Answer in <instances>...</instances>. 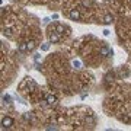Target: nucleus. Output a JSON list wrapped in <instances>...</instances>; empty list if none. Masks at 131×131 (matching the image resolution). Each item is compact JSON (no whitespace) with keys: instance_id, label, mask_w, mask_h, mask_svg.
<instances>
[{"instance_id":"9b49d317","label":"nucleus","mask_w":131,"mask_h":131,"mask_svg":"<svg viewBox=\"0 0 131 131\" xmlns=\"http://www.w3.org/2000/svg\"><path fill=\"white\" fill-rule=\"evenodd\" d=\"M24 119H26V121H31V119H32V115H31V114H25L24 115Z\"/></svg>"},{"instance_id":"9d476101","label":"nucleus","mask_w":131,"mask_h":131,"mask_svg":"<svg viewBox=\"0 0 131 131\" xmlns=\"http://www.w3.org/2000/svg\"><path fill=\"white\" fill-rule=\"evenodd\" d=\"M2 99H3L6 103H10V96H9V95H3V96H2Z\"/></svg>"},{"instance_id":"7ed1b4c3","label":"nucleus","mask_w":131,"mask_h":131,"mask_svg":"<svg viewBox=\"0 0 131 131\" xmlns=\"http://www.w3.org/2000/svg\"><path fill=\"white\" fill-rule=\"evenodd\" d=\"M47 103H48V106H54L57 103V98L54 96V95H48L47 96Z\"/></svg>"},{"instance_id":"dca6fc26","label":"nucleus","mask_w":131,"mask_h":131,"mask_svg":"<svg viewBox=\"0 0 131 131\" xmlns=\"http://www.w3.org/2000/svg\"><path fill=\"white\" fill-rule=\"evenodd\" d=\"M103 35H105V37H108V35H109V31H108V29H105V31H103Z\"/></svg>"},{"instance_id":"f257e3e1","label":"nucleus","mask_w":131,"mask_h":131,"mask_svg":"<svg viewBox=\"0 0 131 131\" xmlns=\"http://www.w3.org/2000/svg\"><path fill=\"white\" fill-rule=\"evenodd\" d=\"M99 52H101V56H103V57H109V56H112V48H109L108 45H102L101 50H99Z\"/></svg>"},{"instance_id":"f03ea898","label":"nucleus","mask_w":131,"mask_h":131,"mask_svg":"<svg viewBox=\"0 0 131 131\" xmlns=\"http://www.w3.org/2000/svg\"><path fill=\"white\" fill-rule=\"evenodd\" d=\"M2 125H3V128H9V127L13 125V119L10 117H5L2 119Z\"/></svg>"},{"instance_id":"4468645a","label":"nucleus","mask_w":131,"mask_h":131,"mask_svg":"<svg viewBox=\"0 0 131 131\" xmlns=\"http://www.w3.org/2000/svg\"><path fill=\"white\" fill-rule=\"evenodd\" d=\"M73 66H74L76 69H80V61H77V60H74V61H73Z\"/></svg>"},{"instance_id":"f8f14e48","label":"nucleus","mask_w":131,"mask_h":131,"mask_svg":"<svg viewBox=\"0 0 131 131\" xmlns=\"http://www.w3.org/2000/svg\"><path fill=\"white\" fill-rule=\"evenodd\" d=\"M41 50L42 51H48V50H50V44H44V45L41 47Z\"/></svg>"},{"instance_id":"39448f33","label":"nucleus","mask_w":131,"mask_h":131,"mask_svg":"<svg viewBox=\"0 0 131 131\" xmlns=\"http://www.w3.org/2000/svg\"><path fill=\"white\" fill-rule=\"evenodd\" d=\"M69 16H70L71 20H79V19H80V13H79V10H76V9L71 10Z\"/></svg>"},{"instance_id":"6e6552de","label":"nucleus","mask_w":131,"mask_h":131,"mask_svg":"<svg viewBox=\"0 0 131 131\" xmlns=\"http://www.w3.org/2000/svg\"><path fill=\"white\" fill-rule=\"evenodd\" d=\"M26 45H28V51H32L34 48H35V42H34V41H28V42H26Z\"/></svg>"},{"instance_id":"1a4fd4ad","label":"nucleus","mask_w":131,"mask_h":131,"mask_svg":"<svg viewBox=\"0 0 131 131\" xmlns=\"http://www.w3.org/2000/svg\"><path fill=\"white\" fill-rule=\"evenodd\" d=\"M112 20H114L112 16H111V15H106V16H105V20H103V22H105V24H112Z\"/></svg>"},{"instance_id":"2eb2a0df","label":"nucleus","mask_w":131,"mask_h":131,"mask_svg":"<svg viewBox=\"0 0 131 131\" xmlns=\"http://www.w3.org/2000/svg\"><path fill=\"white\" fill-rule=\"evenodd\" d=\"M42 24H44V25L50 24V18H44V20H42Z\"/></svg>"},{"instance_id":"20e7f679","label":"nucleus","mask_w":131,"mask_h":131,"mask_svg":"<svg viewBox=\"0 0 131 131\" xmlns=\"http://www.w3.org/2000/svg\"><path fill=\"white\" fill-rule=\"evenodd\" d=\"M60 41V35L57 32H52V34H50V42L51 44H57V42Z\"/></svg>"},{"instance_id":"423d86ee","label":"nucleus","mask_w":131,"mask_h":131,"mask_svg":"<svg viewBox=\"0 0 131 131\" xmlns=\"http://www.w3.org/2000/svg\"><path fill=\"white\" fill-rule=\"evenodd\" d=\"M54 32H57L58 35H63V34H64V25L56 24V29H54Z\"/></svg>"},{"instance_id":"0eeeda50","label":"nucleus","mask_w":131,"mask_h":131,"mask_svg":"<svg viewBox=\"0 0 131 131\" xmlns=\"http://www.w3.org/2000/svg\"><path fill=\"white\" fill-rule=\"evenodd\" d=\"M18 50H19L20 52H26V51H28V45H26V42H24V44H20V45L18 47Z\"/></svg>"},{"instance_id":"ddd939ff","label":"nucleus","mask_w":131,"mask_h":131,"mask_svg":"<svg viewBox=\"0 0 131 131\" xmlns=\"http://www.w3.org/2000/svg\"><path fill=\"white\" fill-rule=\"evenodd\" d=\"M34 60H35V63H39V61H41V56H39V54H35Z\"/></svg>"}]
</instances>
